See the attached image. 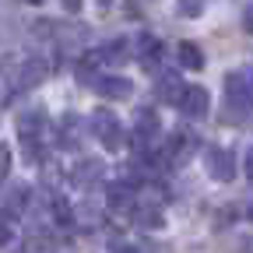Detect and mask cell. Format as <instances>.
I'll list each match as a JSON object with an SVG mask.
<instances>
[{
  "mask_svg": "<svg viewBox=\"0 0 253 253\" xmlns=\"http://www.w3.org/2000/svg\"><path fill=\"white\" fill-rule=\"evenodd\" d=\"M225 99L236 113H253V74L246 71L225 74Z\"/></svg>",
  "mask_w": 253,
  "mask_h": 253,
  "instance_id": "obj_1",
  "label": "cell"
},
{
  "mask_svg": "<svg viewBox=\"0 0 253 253\" xmlns=\"http://www.w3.org/2000/svg\"><path fill=\"white\" fill-rule=\"evenodd\" d=\"M91 130H95V137H99V141H102L109 151L123 144V126H120L116 113H109V109H99V113H91Z\"/></svg>",
  "mask_w": 253,
  "mask_h": 253,
  "instance_id": "obj_2",
  "label": "cell"
},
{
  "mask_svg": "<svg viewBox=\"0 0 253 253\" xmlns=\"http://www.w3.org/2000/svg\"><path fill=\"white\" fill-rule=\"evenodd\" d=\"M176 106H179V113L190 116V120H204V116H208V106H211V95H208V88H201V84H186L183 99H179Z\"/></svg>",
  "mask_w": 253,
  "mask_h": 253,
  "instance_id": "obj_3",
  "label": "cell"
},
{
  "mask_svg": "<svg viewBox=\"0 0 253 253\" xmlns=\"http://www.w3.org/2000/svg\"><path fill=\"white\" fill-rule=\"evenodd\" d=\"M204 158H208L211 179H221V183H232V179H236V158H232L229 148H211Z\"/></svg>",
  "mask_w": 253,
  "mask_h": 253,
  "instance_id": "obj_4",
  "label": "cell"
},
{
  "mask_svg": "<svg viewBox=\"0 0 253 253\" xmlns=\"http://www.w3.org/2000/svg\"><path fill=\"white\" fill-rule=\"evenodd\" d=\"M95 88H99L106 99H126L134 84L126 81V78H102V81H95Z\"/></svg>",
  "mask_w": 253,
  "mask_h": 253,
  "instance_id": "obj_5",
  "label": "cell"
},
{
  "mask_svg": "<svg viewBox=\"0 0 253 253\" xmlns=\"http://www.w3.org/2000/svg\"><path fill=\"white\" fill-rule=\"evenodd\" d=\"M183 91H186V84H183L176 74H162V78H158V95H162L166 102H179Z\"/></svg>",
  "mask_w": 253,
  "mask_h": 253,
  "instance_id": "obj_6",
  "label": "cell"
},
{
  "mask_svg": "<svg viewBox=\"0 0 253 253\" xmlns=\"http://www.w3.org/2000/svg\"><path fill=\"white\" fill-rule=\"evenodd\" d=\"M46 71H49V67H46L42 60H32V63H25V67L18 71V84H21V88H32V84H39V81L46 78Z\"/></svg>",
  "mask_w": 253,
  "mask_h": 253,
  "instance_id": "obj_7",
  "label": "cell"
},
{
  "mask_svg": "<svg viewBox=\"0 0 253 253\" xmlns=\"http://www.w3.org/2000/svg\"><path fill=\"white\" fill-rule=\"evenodd\" d=\"M130 49H137V42H130V39H113V42L102 49V60H106V63H123L126 56H130Z\"/></svg>",
  "mask_w": 253,
  "mask_h": 253,
  "instance_id": "obj_8",
  "label": "cell"
},
{
  "mask_svg": "<svg viewBox=\"0 0 253 253\" xmlns=\"http://www.w3.org/2000/svg\"><path fill=\"white\" fill-rule=\"evenodd\" d=\"M134 221L144 229H158L162 225V208H155V204H137L134 208Z\"/></svg>",
  "mask_w": 253,
  "mask_h": 253,
  "instance_id": "obj_9",
  "label": "cell"
},
{
  "mask_svg": "<svg viewBox=\"0 0 253 253\" xmlns=\"http://www.w3.org/2000/svg\"><path fill=\"white\" fill-rule=\"evenodd\" d=\"M179 63H183V67H190V71H201V67H204V53H201L194 42H179Z\"/></svg>",
  "mask_w": 253,
  "mask_h": 253,
  "instance_id": "obj_10",
  "label": "cell"
},
{
  "mask_svg": "<svg viewBox=\"0 0 253 253\" xmlns=\"http://www.w3.org/2000/svg\"><path fill=\"white\" fill-rule=\"evenodd\" d=\"M99 172H102V162H99V158H84V162L74 169V179H81V183H95V179H99Z\"/></svg>",
  "mask_w": 253,
  "mask_h": 253,
  "instance_id": "obj_11",
  "label": "cell"
},
{
  "mask_svg": "<svg viewBox=\"0 0 253 253\" xmlns=\"http://www.w3.org/2000/svg\"><path fill=\"white\" fill-rule=\"evenodd\" d=\"M134 53H137V56H141L144 63H151V60H155L158 53H162V46H158V39H155V36H141V39H137V49H134Z\"/></svg>",
  "mask_w": 253,
  "mask_h": 253,
  "instance_id": "obj_12",
  "label": "cell"
},
{
  "mask_svg": "<svg viewBox=\"0 0 253 253\" xmlns=\"http://www.w3.org/2000/svg\"><path fill=\"white\" fill-rule=\"evenodd\" d=\"M176 11H179L183 18H197V14L204 11V0H176Z\"/></svg>",
  "mask_w": 253,
  "mask_h": 253,
  "instance_id": "obj_13",
  "label": "cell"
},
{
  "mask_svg": "<svg viewBox=\"0 0 253 253\" xmlns=\"http://www.w3.org/2000/svg\"><path fill=\"white\" fill-rule=\"evenodd\" d=\"M28 204V186H14L11 190V211H25Z\"/></svg>",
  "mask_w": 253,
  "mask_h": 253,
  "instance_id": "obj_14",
  "label": "cell"
},
{
  "mask_svg": "<svg viewBox=\"0 0 253 253\" xmlns=\"http://www.w3.org/2000/svg\"><path fill=\"white\" fill-rule=\"evenodd\" d=\"M7 172H11V148L0 144V179H7Z\"/></svg>",
  "mask_w": 253,
  "mask_h": 253,
  "instance_id": "obj_15",
  "label": "cell"
},
{
  "mask_svg": "<svg viewBox=\"0 0 253 253\" xmlns=\"http://www.w3.org/2000/svg\"><path fill=\"white\" fill-rule=\"evenodd\" d=\"M7 243H11V225L0 218V246H7Z\"/></svg>",
  "mask_w": 253,
  "mask_h": 253,
  "instance_id": "obj_16",
  "label": "cell"
},
{
  "mask_svg": "<svg viewBox=\"0 0 253 253\" xmlns=\"http://www.w3.org/2000/svg\"><path fill=\"white\" fill-rule=\"evenodd\" d=\"M243 28H246L250 36H253V4H250V7L243 11Z\"/></svg>",
  "mask_w": 253,
  "mask_h": 253,
  "instance_id": "obj_17",
  "label": "cell"
},
{
  "mask_svg": "<svg viewBox=\"0 0 253 253\" xmlns=\"http://www.w3.org/2000/svg\"><path fill=\"white\" fill-rule=\"evenodd\" d=\"M243 169H246V176L253 179V148H246V158H243Z\"/></svg>",
  "mask_w": 253,
  "mask_h": 253,
  "instance_id": "obj_18",
  "label": "cell"
},
{
  "mask_svg": "<svg viewBox=\"0 0 253 253\" xmlns=\"http://www.w3.org/2000/svg\"><path fill=\"white\" fill-rule=\"evenodd\" d=\"M63 7H67V11H81V0H63Z\"/></svg>",
  "mask_w": 253,
  "mask_h": 253,
  "instance_id": "obj_19",
  "label": "cell"
},
{
  "mask_svg": "<svg viewBox=\"0 0 253 253\" xmlns=\"http://www.w3.org/2000/svg\"><path fill=\"white\" fill-rule=\"evenodd\" d=\"M25 4H42V0H25Z\"/></svg>",
  "mask_w": 253,
  "mask_h": 253,
  "instance_id": "obj_20",
  "label": "cell"
}]
</instances>
